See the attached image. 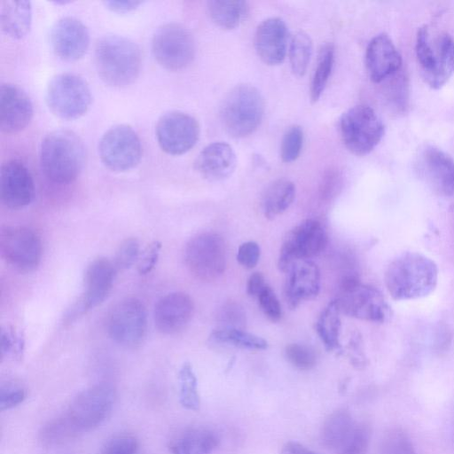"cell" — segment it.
I'll list each match as a JSON object with an SVG mask.
<instances>
[{
    "mask_svg": "<svg viewBox=\"0 0 454 454\" xmlns=\"http://www.w3.org/2000/svg\"><path fill=\"white\" fill-rule=\"evenodd\" d=\"M85 162V147L82 139L69 129H56L41 143L40 165L51 181L65 184L74 181Z\"/></svg>",
    "mask_w": 454,
    "mask_h": 454,
    "instance_id": "3957f363",
    "label": "cell"
},
{
    "mask_svg": "<svg viewBox=\"0 0 454 454\" xmlns=\"http://www.w3.org/2000/svg\"><path fill=\"white\" fill-rule=\"evenodd\" d=\"M209 340L247 349L261 350L268 347L264 339L241 329L218 328L210 333Z\"/></svg>",
    "mask_w": 454,
    "mask_h": 454,
    "instance_id": "836d02e7",
    "label": "cell"
},
{
    "mask_svg": "<svg viewBox=\"0 0 454 454\" xmlns=\"http://www.w3.org/2000/svg\"><path fill=\"white\" fill-rule=\"evenodd\" d=\"M105 5L111 11L123 13L137 8L142 2L140 1H105Z\"/></svg>",
    "mask_w": 454,
    "mask_h": 454,
    "instance_id": "db71d44e",
    "label": "cell"
},
{
    "mask_svg": "<svg viewBox=\"0 0 454 454\" xmlns=\"http://www.w3.org/2000/svg\"><path fill=\"white\" fill-rule=\"evenodd\" d=\"M27 397L26 388L15 382H6L0 387V410L12 409L24 402Z\"/></svg>",
    "mask_w": 454,
    "mask_h": 454,
    "instance_id": "7dc6e473",
    "label": "cell"
},
{
    "mask_svg": "<svg viewBox=\"0 0 454 454\" xmlns=\"http://www.w3.org/2000/svg\"><path fill=\"white\" fill-rule=\"evenodd\" d=\"M106 331L121 347L135 348L140 346L147 333V313L144 303L134 297L117 302L108 313Z\"/></svg>",
    "mask_w": 454,
    "mask_h": 454,
    "instance_id": "30bf717a",
    "label": "cell"
},
{
    "mask_svg": "<svg viewBox=\"0 0 454 454\" xmlns=\"http://www.w3.org/2000/svg\"><path fill=\"white\" fill-rule=\"evenodd\" d=\"M91 92L88 83L79 75L62 73L49 82L45 100L56 116L74 120L82 116L91 104Z\"/></svg>",
    "mask_w": 454,
    "mask_h": 454,
    "instance_id": "52a82bcc",
    "label": "cell"
},
{
    "mask_svg": "<svg viewBox=\"0 0 454 454\" xmlns=\"http://www.w3.org/2000/svg\"><path fill=\"white\" fill-rule=\"evenodd\" d=\"M137 439L130 434H117L103 444L100 454H137Z\"/></svg>",
    "mask_w": 454,
    "mask_h": 454,
    "instance_id": "bcb514c9",
    "label": "cell"
},
{
    "mask_svg": "<svg viewBox=\"0 0 454 454\" xmlns=\"http://www.w3.org/2000/svg\"><path fill=\"white\" fill-rule=\"evenodd\" d=\"M417 170L431 190L438 195L454 194V160L442 150L427 145L417 159Z\"/></svg>",
    "mask_w": 454,
    "mask_h": 454,
    "instance_id": "e0dca14e",
    "label": "cell"
},
{
    "mask_svg": "<svg viewBox=\"0 0 454 454\" xmlns=\"http://www.w3.org/2000/svg\"><path fill=\"white\" fill-rule=\"evenodd\" d=\"M312 54V41L302 31L296 33L291 41L289 59L291 69L297 76H302L308 68Z\"/></svg>",
    "mask_w": 454,
    "mask_h": 454,
    "instance_id": "8d00e7d4",
    "label": "cell"
},
{
    "mask_svg": "<svg viewBox=\"0 0 454 454\" xmlns=\"http://www.w3.org/2000/svg\"><path fill=\"white\" fill-rule=\"evenodd\" d=\"M193 312L194 303L189 294L183 292L168 294L154 306L155 327L163 334L178 333L188 325Z\"/></svg>",
    "mask_w": 454,
    "mask_h": 454,
    "instance_id": "44dd1931",
    "label": "cell"
},
{
    "mask_svg": "<svg viewBox=\"0 0 454 454\" xmlns=\"http://www.w3.org/2000/svg\"><path fill=\"white\" fill-rule=\"evenodd\" d=\"M380 454H416L409 434L399 427L387 431L381 440Z\"/></svg>",
    "mask_w": 454,
    "mask_h": 454,
    "instance_id": "f35d334b",
    "label": "cell"
},
{
    "mask_svg": "<svg viewBox=\"0 0 454 454\" xmlns=\"http://www.w3.org/2000/svg\"><path fill=\"white\" fill-rule=\"evenodd\" d=\"M184 262L198 279L212 281L218 278L226 267V246L223 238L215 232H202L186 244Z\"/></svg>",
    "mask_w": 454,
    "mask_h": 454,
    "instance_id": "ba28073f",
    "label": "cell"
},
{
    "mask_svg": "<svg viewBox=\"0 0 454 454\" xmlns=\"http://www.w3.org/2000/svg\"><path fill=\"white\" fill-rule=\"evenodd\" d=\"M385 285L395 301L415 300L427 296L438 282V268L429 257L417 252L403 253L387 267Z\"/></svg>",
    "mask_w": 454,
    "mask_h": 454,
    "instance_id": "6da1fadb",
    "label": "cell"
},
{
    "mask_svg": "<svg viewBox=\"0 0 454 454\" xmlns=\"http://www.w3.org/2000/svg\"><path fill=\"white\" fill-rule=\"evenodd\" d=\"M50 42L59 58L74 61L86 52L90 44V33L80 20L67 16L59 19L52 26Z\"/></svg>",
    "mask_w": 454,
    "mask_h": 454,
    "instance_id": "d6986e66",
    "label": "cell"
},
{
    "mask_svg": "<svg viewBox=\"0 0 454 454\" xmlns=\"http://www.w3.org/2000/svg\"><path fill=\"white\" fill-rule=\"evenodd\" d=\"M140 254L138 240L134 238L126 239L117 249L114 264L116 270H127L138 262Z\"/></svg>",
    "mask_w": 454,
    "mask_h": 454,
    "instance_id": "f6af8a7d",
    "label": "cell"
},
{
    "mask_svg": "<svg viewBox=\"0 0 454 454\" xmlns=\"http://www.w3.org/2000/svg\"><path fill=\"white\" fill-rule=\"evenodd\" d=\"M371 439L370 427L356 424L348 438L340 448V454H366Z\"/></svg>",
    "mask_w": 454,
    "mask_h": 454,
    "instance_id": "b9f144b4",
    "label": "cell"
},
{
    "mask_svg": "<svg viewBox=\"0 0 454 454\" xmlns=\"http://www.w3.org/2000/svg\"><path fill=\"white\" fill-rule=\"evenodd\" d=\"M82 433L66 413L44 424L39 431V441L47 447L65 444Z\"/></svg>",
    "mask_w": 454,
    "mask_h": 454,
    "instance_id": "d6a6232c",
    "label": "cell"
},
{
    "mask_svg": "<svg viewBox=\"0 0 454 454\" xmlns=\"http://www.w3.org/2000/svg\"><path fill=\"white\" fill-rule=\"evenodd\" d=\"M237 165L232 147L224 142L207 145L194 161L195 170L209 181H222L234 172Z\"/></svg>",
    "mask_w": 454,
    "mask_h": 454,
    "instance_id": "d4e9b609",
    "label": "cell"
},
{
    "mask_svg": "<svg viewBox=\"0 0 454 454\" xmlns=\"http://www.w3.org/2000/svg\"><path fill=\"white\" fill-rule=\"evenodd\" d=\"M339 176L336 172L330 171L325 175L320 188L323 200H330L334 196L339 186Z\"/></svg>",
    "mask_w": 454,
    "mask_h": 454,
    "instance_id": "816d5d0a",
    "label": "cell"
},
{
    "mask_svg": "<svg viewBox=\"0 0 454 454\" xmlns=\"http://www.w3.org/2000/svg\"><path fill=\"white\" fill-rule=\"evenodd\" d=\"M33 116V105L28 95L19 86L3 83L0 87V128L5 134L24 129Z\"/></svg>",
    "mask_w": 454,
    "mask_h": 454,
    "instance_id": "7402d4cb",
    "label": "cell"
},
{
    "mask_svg": "<svg viewBox=\"0 0 454 454\" xmlns=\"http://www.w3.org/2000/svg\"><path fill=\"white\" fill-rule=\"evenodd\" d=\"M416 56L422 75L428 84L435 71L433 43L426 25L418 29L415 44Z\"/></svg>",
    "mask_w": 454,
    "mask_h": 454,
    "instance_id": "74e56055",
    "label": "cell"
},
{
    "mask_svg": "<svg viewBox=\"0 0 454 454\" xmlns=\"http://www.w3.org/2000/svg\"><path fill=\"white\" fill-rule=\"evenodd\" d=\"M433 43L435 72L429 86L439 89L454 73V39L446 32L439 34Z\"/></svg>",
    "mask_w": 454,
    "mask_h": 454,
    "instance_id": "83f0119b",
    "label": "cell"
},
{
    "mask_svg": "<svg viewBox=\"0 0 454 454\" xmlns=\"http://www.w3.org/2000/svg\"><path fill=\"white\" fill-rule=\"evenodd\" d=\"M207 10L215 25L223 29H233L245 19L248 5L239 0H214L207 3Z\"/></svg>",
    "mask_w": 454,
    "mask_h": 454,
    "instance_id": "4dcf8cb0",
    "label": "cell"
},
{
    "mask_svg": "<svg viewBox=\"0 0 454 454\" xmlns=\"http://www.w3.org/2000/svg\"><path fill=\"white\" fill-rule=\"evenodd\" d=\"M287 361L299 370H310L317 364V355L312 348L305 344L291 343L286 347Z\"/></svg>",
    "mask_w": 454,
    "mask_h": 454,
    "instance_id": "7bdbcfd3",
    "label": "cell"
},
{
    "mask_svg": "<svg viewBox=\"0 0 454 454\" xmlns=\"http://www.w3.org/2000/svg\"><path fill=\"white\" fill-rule=\"evenodd\" d=\"M261 248L254 241L242 243L237 252V261L246 269H253L259 262Z\"/></svg>",
    "mask_w": 454,
    "mask_h": 454,
    "instance_id": "f907efd6",
    "label": "cell"
},
{
    "mask_svg": "<svg viewBox=\"0 0 454 454\" xmlns=\"http://www.w3.org/2000/svg\"><path fill=\"white\" fill-rule=\"evenodd\" d=\"M263 314L272 322H278L282 316L279 301L272 288L267 285L256 297Z\"/></svg>",
    "mask_w": 454,
    "mask_h": 454,
    "instance_id": "c3c4849f",
    "label": "cell"
},
{
    "mask_svg": "<svg viewBox=\"0 0 454 454\" xmlns=\"http://www.w3.org/2000/svg\"><path fill=\"white\" fill-rule=\"evenodd\" d=\"M142 151L138 135L126 124L110 128L98 145L102 163L114 172H125L135 168L141 160Z\"/></svg>",
    "mask_w": 454,
    "mask_h": 454,
    "instance_id": "7c38bea8",
    "label": "cell"
},
{
    "mask_svg": "<svg viewBox=\"0 0 454 454\" xmlns=\"http://www.w3.org/2000/svg\"><path fill=\"white\" fill-rule=\"evenodd\" d=\"M267 285L263 275L260 272H254L247 280V293L252 297H257Z\"/></svg>",
    "mask_w": 454,
    "mask_h": 454,
    "instance_id": "f5cc1de1",
    "label": "cell"
},
{
    "mask_svg": "<svg viewBox=\"0 0 454 454\" xmlns=\"http://www.w3.org/2000/svg\"><path fill=\"white\" fill-rule=\"evenodd\" d=\"M219 328L241 329L246 326V312L243 307L234 301L222 306L216 317Z\"/></svg>",
    "mask_w": 454,
    "mask_h": 454,
    "instance_id": "ee69618b",
    "label": "cell"
},
{
    "mask_svg": "<svg viewBox=\"0 0 454 454\" xmlns=\"http://www.w3.org/2000/svg\"><path fill=\"white\" fill-rule=\"evenodd\" d=\"M160 250L161 243L155 240L141 252L137 262V271L140 275H146L154 269L159 260Z\"/></svg>",
    "mask_w": 454,
    "mask_h": 454,
    "instance_id": "681fc988",
    "label": "cell"
},
{
    "mask_svg": "<svg viewBox=\"0 0 454 454\" xmlns=\"http://www.w3.org/2000/svg\"><path fill=\"white\" fill-rule=\"evenodd\" d=\"M31 24V4L28 1L2 0L0 26L4 34L13 39L27 35Z\"/></svg>",
    "mask_w": 454,
    "mask_h": 454,
    "instance_id": "4316f807",
    "label": "cell"
},
{
    "mask_svg": "<svg viewBox=\"0 0 454 454\" xmlns=\"http://www.w3.org/2000/svg\"><path fill=\"white\" fill-rule=\"evenodd\" d=\"M25 340L22 332L15 326L5 325L1 329V358L20 360L23 356Z\"/></svg>",
    "mask_w": 454,
    "mask_h": 454,
    "instance_id": "ab89813d",
    "label": "cell"
},
{
    "mask_svg": "<svg viewBox=\"0 0 454 454\" xmlns=\"http://www.w3.org/2000/svg\"><path fill=\"white\" fill-rule=\"evenodd\" d=\"M179 402L190 411H198L200 399L198 391V381L190 363H184L178 372Z\"/></svg>",
    "mask_w": 454,
    "mask_h": 454,
    "instance_id": "d590c367",
    "label": "cell"
},
{
    "mask_svg": "<svg viewBox=\"0 0 454 454\" xmlns=\"http://www.w3.org/2000/svg\"><path fill=\"white\" fill-rule=\"evenodd\" d=\"M326 244L327 234L322 223L315 219L303 220L286 234L279 251L278 269L285 272L295 261L319 254Z\"/></svg>",
    "mask_w": 454,
    "mask_h": 454,
    "instance_id": "4fadbf2b",
    "label": "cell"
},
{
    "mask_svg": "<svg viewBox=\"0 0 454 454\" xmlns=\"http://www.w3.org/2000/svg\"><path fill=\"white\" fill-rule=\"evenodd\" d=\"M285 273L286 278L284 285V296L291 309H295L302 301L314 299L319 294L320 270L310 259L295 261Z\"/></svg>",
    "mask_w": 454,
    "mask_h": 454,
    "instance_id": "ffe728a7",
    "label": "cell"
},
{
    "mask_svg": "<svg viewBox=\"0 0 454 454\" xmlns=\"http://www.w3.org/2000/svg\"><path fill=\"white\" fill-rule=\"evenodd\" d=\"M0 250L3 258L16 270L30 272L40 264L43 245L38 234L25 226H10L2 230Z\"/></svg>",
    "mask_w": 454,
    "mask_h": 454,
    "instance_id": "5bb4252c",
    "label": "cell"
},
{
    "mask_svg": "<svg viewBox=\"0 0 454 454\" xmlns=\"http://www.w3.org/2000/svg\"><path fill=\"white\" fill-rule=\"evenodd\" d=\"M356 423L344 410L333 412L322 427L323 443L330 449H340L351 434Z\"/></svg>",
    "mask_w": 454,
    "mask_h": 454,
    "instance_id": "1f68e13d",
    "label": "cell"
},
{
    "mask_svg": "<svg viewBox=\"0 0 454 454\" xmlns=\"http://www.w3.org/2000/svg\"><path fill=\"white\" fill-rule=\"evenodd\" d=\"M155 135L162 151L171 155H181L196 145L200 125L194 117L186 113L170 111L158 120Z\"/></svg>",
    "mask_w": 454,
    "mask_h": 454,
    "instance_id": "2e32d148",
    "label": "cell"
},
{
    "mask_svg": "<svg viewBox=\"0 0 454 454\" xmlns=\"http://www.w3.org/2000/svg\"><path fill=\"white\" fill-rule=\"evenodd\" d=\"M218 442L219 439L212 430L193 427L176 435L168 447L172 454H210Z\"/></svg>",
    "mask_w": 454,
    "mask_h": 454,
    "instance_id": "484cf974",
    "label": "cell"
},
{
    "mask_svg": "<svg viewBox=\"0 0 454 454\" xmlns=\"http://www.w3.org/2000/svg\"><path fill=\"white\" fill-rule=\"evenodd\" d=\"M303 138L302 129L298 125H293L286 130L280 146V156L284 162L290 163L298 159Z\"/></svg>",
    "mask_w": 454,
    "mask_h": 454,
    "instance_id": "60d3db41",
    "label": "cell"
},
{
    "mask_svg": "<svg viewBox=\"0 0 454 454\" xmlns=\"http://www.w3.org/2000/svg\"><path fill=\"white\" fill-rule=\"evenodd\" d=\"M295 197L294 184L286 178L272 182L262 197V211L266 218L275 219L282 215L293 203Z\"/></svg>",
    "mask_w": 454,
    "mask_h": 454,
    "instance_id": "f1b7e54d",
    "label": "cell"
},
{
    "mask_svg": "<svg viewBox=\"0 0 454 454\" xmlns=\"http://www.w3.org/2000/svg\"><path fill=\"white\" fill-rule=\"evenodd\" d=\"M116 268L107 258L99 257L87 266L83 277V292L68 309L65 320L72 323L101 304L110 293Z\"/></svg>",
    "mask_w": 454,
    "mask_h": 454,
    "instance_id": "9a60e30c",
    "label": "cell"
},
{
    "mask_svg": "<svg viewBox=\"0 0 454 454\" xmlns=\"http://www.w3.org/2000/svg\"><path fill=\"white\" fill-rule=\"evenodd\" d=\"M451 441L454 446V415L451 420V429H450Z\"/></svg>",
    "mask_w": 454,
    "mask_h": 454,
    "instance_id": "9f6ffc18",
    "label": "cell"
},
{
    "mask_svg": "<svg viewBox=\"0 0 454 454\" xmlns=\"http://www.w3.org/2000/svg\"><path fill=\"white\" fill-rule=\"evenodd\" d=\"M401 66V54L387 35L379 34L369 42L365 51V67L372 82H380L394 75Z\"/></svg>",
    "mask_w": 454,
    "mask_h": 454,
    "instance_id": "603a6c76",
    "label": "cell"
},
{
    "mask_svg": "<svg viewBox=\"0 0 454 454\" xmlns=\"http://www.w3.org/2000/svg\"><path fill=\"white\" fill-rule=\"evenodd\" d=\"M265 111L260 90L247 83L235 86L224 98L220 118L224 129L233 137H246L260 126Z\"/></svg>",
    "mask_w": 454,
    "mask_h": 454,
    "instance_id": "277c9868",
    "label": "cell"
},
{
    "mask_svg": "<svg viewBox=\"0 0 454 454\" xmlns=\"http://www.w3.org/2000/svg\"><path fill=\"white\" fill-rule=\"evenodd\" d=\"M340 313L338 301L335 299L323 309L316 321V332L329 351L338 352L341 348L340 342Z\"/></svg>",
    "mask_w": 454,
    "mask_h": 454,
    "instance_id": "f546056e",
    "label": "cell"
},
{
    "mask_svg": "<svg viewBox=\"0 0 454 454\" xmlns=\"http://www.w3.org/2000/svg\"><path fill=\"white\" fill-rule=\"evenodd\" d=\"M115 400L116 392L112 385L98 383L77 394L67 414L81 432L90 431L110 416Z\"/></svg>",
    "mask_w": 454,
    "mask_h": 454,
    "instance_id": "8fae6325",
    "label": "cell"
},
{
    "mask_svg": "<svg viewBox=\"0 0 454 454\" xmlns=\"http://www.w3.org/2000/svg\"><path fill=\"white\" fill-rule=\"evenodd\" d=\"M94 62L105 83L125 87L137 78L142 56L139 47L132 40L118 35H106L95 45Z\"/></svg>",
    "mask_w": 454,
    "mask_h": 454,
    "instance_id": "7a4b0ae2",
    "label": "cell"
},
{
    "mask_svg": "<svg viewBox=\"0 0 454 454\" xmlns=\"http://www.w3.org/2000/svg\"><path fill=\"white\" fill-rule=\"evenodd\" d=\"M341 313L357 319L384 323L391 316V308L374 286L363 284L354 276L346 277L336 299Z\"/></svg>",
    "mask_w": 454,
    "mask_h": 454,
    "instance_id": "5b68a950",
    "label": "cell"
},
{
    "mask_svg": "<svg viewBox=\"0 0 454 454\" xmlns=\"http://www.w3.org/2000/svg\"><path fill=\"white\" fill-rule=\"evenodd\" d=\"M280 454H317L311 450L308 449L304 445L297 442H286Z\"/></svg>",
    "mask_w": 454,
    "mask_h": 454,
    "instance_id": "11a10c76",
    "label": "cell"
},
{
    "mask_svg": "<svg viewBox=\"0 0 454 454\" xmlns=\"http://www.w3.org/2000/svg\"><path fill=\"white\" fill-rule=\"evenodd\" d=\"M152 51L156 61L164 68L178 71L187 67L195 57V42L192 33L178 23H167L155 31Z\"/></svg>",
    "mask_w": 454,
    "mask_h": 454,
    "instance_id": "9c48e42d",
    "label": "cell"
},
{
    "mask_svg": "<svg viewBox=\"0 0 454 454\" xmlns=\"http://www.w3.org/2000/svg\"><path fill=\"white\" fill-rule=\"evenodd\" d=\"M384 129V124L375 111L364 105L350 107L340 120L343 144L357 156L371 153L380 142Z\"/></svg>",
    "mask_w": 454,
    "mask_h": 454,
    "instance_id": "8992f818",
    "label": "cell"
},
{
    "mask_svg": "<svg viewBox=\"0 0 454 454\" xmlns=\"http://www.w3.org/2000/svg\"><path fill=\"white\" fill-rule=\"evenodd\" d=\"M334 63V48L326 43L320 49L317 67L310 84V98L317 102L322 96L328 82Z\"/></svg>",
    "mask_w": 454,
    "mask_h": 454,
    "instance_id": "e575fe53",
    "label": "cell"
},
{
    "mask_svg": "<svg viewBox=\"0 0 454 454\" xmlns=\"http://www.w3.org/2000/svg\"><path fill=\"white\" fill-rule=\"evenodd\" d=\"M288 31L286 22L278 17L264 20L256 28L254 48L267 65L276 66L286 58Z\"/></svg>",
    "mask_w": 454,
    "mask_h": 454,
    "instance_id": "cb8c5ba5",
    "label": "cell"
},
{
    "mask_svg": "<svg viewBox=\"0 0 454 454\" xmlns=\"http://www.w3.org/2000/svg\"><path fill=\"white\" fill-rule=\"evenodd\" d=\"M0 193L4 206L21 209L35 197V183L29 169L19 160H10L1 168Z\"/></svg>",
    "mask_w": 454,
    "mask_h": 454,
    "instance_id": "ac0fdd59",
    "label": "cell"
}]
</instances>
